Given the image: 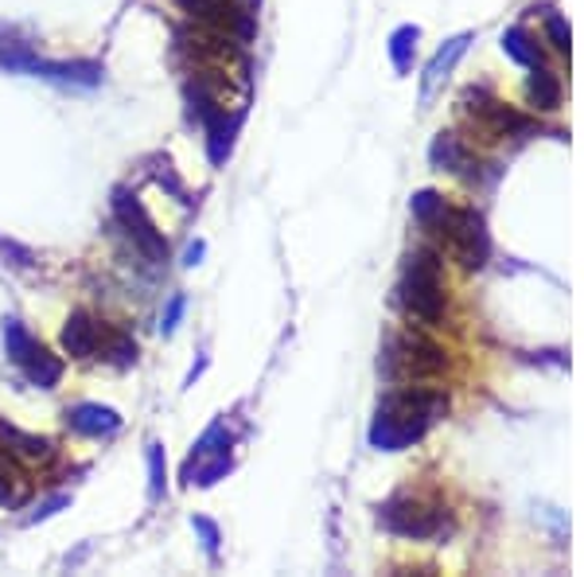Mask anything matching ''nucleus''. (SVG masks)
Here are the masks:
<instances>
[{
    "label": "nucleus",
    "mask_w": 584,
    "mask_h": 577,
    "mask_svg": "<svg viewBox=\"0 0 584 577\" xmlns=\"http://www.w3.org/2000/svg\"><path fill=\"white\" fill-rule=\"evenodd\" d=\"M445 410H448V398L440 391H413L410 386V391L390 394L375 414L370 445L382 449V453H401L405 445L425 438V429Z\"/></svg>",
    "instance_id": "obj_1"
},
{
    "label": "nucleus",
    "mask_w": 584,
    "mask_h": 577,
    "mask_svg": "<svg viewBox=\"0 0 584 577\" xmlns=\"http://www.w3.org/2000/svg\"><path fill=\"white\" fill-rule=\"evenodd\" d=\"M398 301L405 308V316L425 328H436L445 316V262L433 246H417L405 258V273H401Z\"/></svg>",
    "instance_id": "obj_2"
},
{
    "label": "nucleus",
    "mask_w": 584,
    "mask_h": 577,
    "mask_svg": "<svg viewBox=\"0 0 584 577\" xmlns=\"http://www.w3.org/2000/svg\"><path fill=\"white\" fill-rule=\"evenodd\" d=\"M0 67L16 70V75H32V79L55 82V87H70V90H94L102 87V63H51L39 59L27 44H9L0 39Z\"/></svg>",
    "instance_id": "obj_3"
},
{
    "label": "nucleus",
    "mask_w": 584,
    "mask_h": 577,
    "mask_svg": "<svg viewBox=\"0 0 584 577\" xmlns=\"http://www.w3.org/2000/svg\"><path fill=\"white\" fill-rule=\"evenodd\" d=\"M0 336H4V351H9V359L16 363L20 371H24L27 383L44 386V391L59 386L62 359L51 355V351H47L44 343L35 340V336L27 332L24 324L16 320V316H4V320H0Z\"/></svg>",
    "instance_id": "obj_4"
},
{
    "label": "nucleus",
    "mask_w": 584,
    "mask_h": 577,
    "mask_svg": "<svg viewBox=\"0 0 584 577\" xmlns=\"http://www.w3.org/2000/svg\"><path fill=\"white\" fill-rule=\"evenodd\" d=\"M378 523L390 534H401V539H436V534L453 531L448 508L425 504L417 496H393L390 504L378 508Z\"/></svg>",
    "instance_id": "obj_5"
},
{
    "label": "nucleus",
    "mask_w": 584,
    "mask_h": 577,
    "mask_svg": "<svg viewBox=\"0 0 584 577\" xmlns=\"http://www.w3.org/2000/svg\"><path fill=\"white\" fill-rule=\"evenodd\" d=\"M440 235L448 238V246H453V254L460 258L463 270H483L491 258V235H488V223H483L480 211L471 207H460L453 211L448 207L445 223H440Z\"/></svg>",
    "instance_id": "obj_6"
},
{
    "label": "nucleus",
    "mask_w": 584,
    "mask_h": 577,
    "mask_svg": "<svg viewBox=\"0 0 584 577\" xmlns=\"http://www.w3.org/2000/svg\"><path fill=\"white\" fill-rule=\"evenodd\" d=\"M378 367H382L386 378H425L445 367V351L436 348V343L421 340V336H393L386 343Z\"/></svg>",
    "instance_id": "obj_7"
},
{
    "label": "nucleus",
    "mask_w": 584,
    "mask_h": 577,
    "mask_svg": "<svg viewBox=\"0 0 584 577\" xmlns=\"http://www.w3.org/2000/svg\"><path fill=\"white\" fill-rule=\"evenodd\" d=\"M114 219L122 223V230L133 238V246H137L140 254L149 258L152 265H164L168 262L164 235L157 230V223H152V215L145 211V203H140L137 195L129 192V188H117V192H114Z\"/></svg>",
    "instance_id": "obj_8"
},
{
    "label": "nucleus",
    "mask_w": 584,
    "mask_h": 577,
    "mask_svg": "<svg viewBox=\"0 0 584 577\" xmlns=\"http://www.w3.org/2000/svg\"><path fill=\"white\" fill-rule=\"evenodd\" d=\"M468 44H471V32H463V35H456V39H448L440 52L428 59V67H425V75H421V105H428L436 94H440V87H445L448 79H453V70H456V63L463 59V52H468Z\"/></svg>",
    "instance_id": "obj_9"
},
{
    "label": "nucleus",
    "mask_w": 584,
    "mask_h": 577,
    "mask_svg": "<svg viewBox=\"0 0 584 577\" xmlns=\"http://www.w3.org/2000/svg\"><path fill=\"white\" fill-rule=\"evenodd\" d=\"M67 426L79 438H114L117 429H122V414L102 403H79L67 410Z\"/></svg>",
    "instance_id": "obj_10"
},
{
    "label": "nucleus",
    "mask_w": 584,
    "mask_h": 577,
    "mask_svg": "<svg viewBox=\"0 0 584 577\" xmlns=\"http://www.w3.org/2000/svg\"><path fill=\"white\" fill-rule=\"evenodd\" d=\"M102 336H105V324H98L90 313H70L67 328H62V351L75 359H98Z\"/></svg>",
    "instance_id": "obj_11"
},
{
    "label": "nucleus",
    "mask_w": 584,
    "mask_h": 577,
    "mask_svg": "<svg viewBox=\"0 0 584 577\" xmlns=\"http://www.w3.org/2000/svg\"><path fill=\"white\" fill-rule=\"evenodd\" d=\"M0 441L9 445L12 456H20V461H51L55 456V445L47 438H39V433H24V429L9 426V421H0Z\"/></svg>",
    "instance_id": "obj_12"
},
{
    "label": "nucleus",
    "mask_w": 584,
    "mask_h": 577,
    "mask_svg": "<svg viewBox=\"0 0 584 577\" xmlns=\"http://www.w3.org/2000/svg\"><path fill=\"white\" fill-rule=\"evenodd\" d=\"M526 94H530L534 110H541V114H553L561 105V79L553 75V70L546 67H534L530 75V87H526Z\"/></svg>",
    "instance_id": "obj_13"
},
{
    "label": "nucleus",
    "mask_w": 584,
    "mask_h": 577,
    "mask_svg": "<svg viewBox=\"0 0 584 577\" xmlns=\"http://www.w3.org/2000/svg\"><path fill=\"white\" fill-rule=\"evenodd\" d=\"M24 491H27V480L16 468V456L9 449H0V508H20Z\"/></svg>",
    "instance_id": "obj_14"
},
{
    "label": "nucleus",
    "mask_w": 584,
    "mask_h": 577,
    "mask_svg": "<svg viewBox=\"0 0 584 577\" xmlns=\"http://www.w3.org/2000/svg\"><path fill=\"white\" fill-rule=\"evenodd\" d=\"M428 157H433V165L440 168V172H460V168L468 165V152H463V145L456 140V133H440V137L433 140Z\"/></svg>",
    "instance_id": "obj_15"
},
{
    "label": "nucleus",
    "mask_w": 584,
    "mask_h": 577,
    "mask_svg": "<svg viewBox=\"0 0 584 577\" xmlns=\"http://www.w3.org/2000/svg\"><path fill=\"white\" fill-rule=\"evenodd\" d=\"M503 52L511 55L515 63H523V67H541V52L538 44H534V35L526 32V27H511V32L503 35Z\"/></svg>",
    "instance_id": "obj_16"
},
{
    "label": "nucleus",
    "mask_w": 584,
    "mask_h": 577,
    "mask_svg": "<svg viewBox=\"0 0 584 577\" xmlns=\"http://www.w3.org/2000/svg\"><path fill=\"white\" fill-rule=\"evenodd\" d=\"M417 39H421V27L417 24H401L398 32L390 35V59L393 67L405 75L413 67V52H417Z\"/></svg>",
    "instance_id": "obj_17"
},
{
    "label": "nucleus",
    "mask_w": 584,
    "mask_h": 577,
    "mask_svg": "<svg viewBox=\"0 0 584 577\" xmlns=\"http://www.w3.org/2000/svg\"><path fill=\"white\" fill-rule=\"evenodd\" d=\"M98 359H110L114 367H133V363H137V343H133L125 332H110V328H105Z\"/></svg>",
    "instance_id": "obj_18"
},
{
    "label": "nucleus",
    "mask_w": 584,
    "mask_h": 577,
    "mask_svg": "<svg viewBox=\"0 0 584 577\" xmlns=\"http://www.w3.org/2000/svg\"><path fill=\"white\" fill-rule=\"evenodd\" d=\"M410 211H413V219H417L421 227H440L445 215H448V203L440 200L436 192H417L410 203Z\"/></svg>",
    "instance_id": "obj_19"
},
{
    "label": "nucleus",
    "mask_w": 584,
    "mask_h": 577,
    "mask_svg": "<svg viewBox=\"0 0 584 577\" xmlns=\"http://www.w3.org/2000/svg\"><path fill=\"white\" fill-rule=\"evenodd\" d=\"M145 461H149V491H152V499H160V496H164V488H168L164 445H157V441H152L149 453H145Z\"/></svg>",
    "instance_id": "obj_20"
},
{
    "label": "nucleus",
    "mask_w": 584,
    "mask_h": 577,
    "mask_svg": "<svg viewBox=\"0 0 584 577\" xmlns=\"http://www.w3.org/2000/svg\"><path fill=\"white\" fill-rule=\"evenodd\" d=\"M546 35H550V44L558 47L561 55H569V44H573V35H569V24L561 12H546Z\"/></svg>",
    "instance_id": "obj_21"
},
{
    "label": "nucleus",
    "mask_w": 584,
    "mask_h": 577,
    "mask_svg": "<svg viewBox=\"0 0 584 577\" xmlns=\"http://www.w3.org/2000/svg\"><path fill=\"white\" fill-rule=\"evenodd\" d=\"M184 308H187V297L184 293H172L164 305V316H160V332L172 336L175 328H180V320H184Z\"/></svg>",
    "instance_id": "obj_22"
},
{
    "label": "nucleus",
    "mask_w": 584,
    "mask_h": 577,
    "mask_svg": "<svg viewBox=\"0 0 584 577\" xmlns=\"http://www.w3.org/2000/svg\"><path fill=\"white\" fill-rule=\"evenodd\" d=\"M192 527H195V534L203 539V551H207V558H218V543H222V534H218V527L210 523L207 516H195L192 519Z\"/></svg>",
    "instance_id": "obj_23"
},
{
    "label": "nucleus",
    "mask_w": 584,
    "mask_h": 577,
    "mask_svg": "<svg viewBox=\"0 0 584 577\" xmlns=\"http://www.w3.org/2000/svg\"><path fill=\"white\" fill-rule=\"evenodd\" d=\"M67 504H70V496H51L47 504H39V508H35V516H27L24 523H39V519H51L55 511L67 508Z\"/></svg>",
    "instance_id": "obj_24"
},
{
    "label": "nucleus",
    "mask_w": 584,
    "mask_h": 577,
    "mask_svg": "<svg viewBox=\"0 0 584 577\" xmlns=\"http://www.w3.org/2000/svg\"><path fill=\"white\" fill-rule=\"evenodd\" d=\"M203 250H207V246H203V242H195V246H187V254H184V265H199V258H203Z\"/></svg>",
    "instance_id": "obj_25"
}]
</instances>
